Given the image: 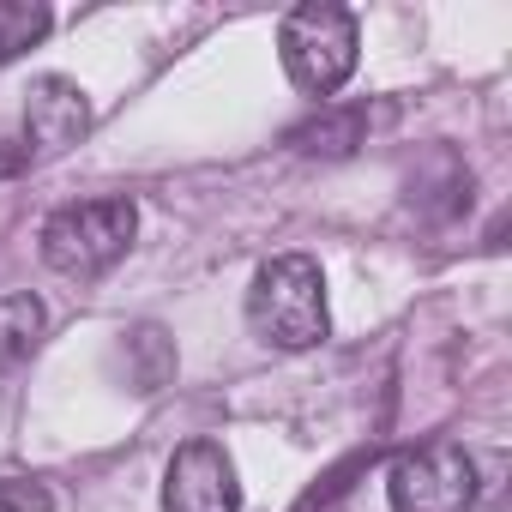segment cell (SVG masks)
Instances as JSON below:
<instances>
[{
	"instance_id": "cell-1",
	"label": "cell",
	"mask_w": 512,
	"mask_h": 512,
	"mask_svg": "<svg viewBox=\"0 0 512 512\" xmlns=\"http://www.w3.org/2000/svg\"><path fill=\"white\" fill-rule=\"evenodd\" d=\"M247 320L272 350H314L332 332L320 266L308 253H278V260H266L253 290H247Z\"/></svg>"
},
{
	"instance_id": "cell-2",
	"label": "cell",
	"mask_w": 512,
	"mask_h": 512,
	"mask_svg": "<svg viewBox=\"0 0 512 512\" xmlns=\"http://www.w3.org/2000/svg\"><path fill=\"white\" fill-rule=\"evenodd\" d=\"M133 235H139L133 199H79L43 223V260L61 278H103L109 266L127 260Z\"/></svg>"
},
{
	"instance_id": "cell-3",
	"label": "cell",
	"mask_w": 512,
	"mask_h": 512,
	"mask_svg": "<svg viewBox=\"0 0 512 512\" xmlns=\"http://www.w3.org/2000/svg\"><path fill=\"white\" fill-rule=\"evenodd\" d=\"M356 19L344 7H332V0H308V7H296L278 31V55H284V73L296 91L308 97H332L344 91V79L356 73Z\"/></svg>"
},
{
	"instance_id": "cell-4",
	"label": "cell",
	"mask_w": 512,
	"mask_h": 512,
	"mask_svg": "<svg viewBox=\"0 0 512 512\" xmlns=\"http://www.w3.org/2000/svg\"><path fill=\"white\" fill-rule=\"evenodd\" d=\"M392 512H470L476 506V458L458 440H422L386 470Z\"/></svg>"
},
{
	"instance_id": "cell-5",
	"label": "cell",
	"mask_w": 512,
	"mask_h": 512,
	"mask_svg": "<svg viewBox=\"0 0 512 512\" xmlns=\"http://www.w3.org/2000/svg\"><path fill=\"white\" fill-rule=\"evenodd\" d=\"M163 512H241L235 464L217 440H187L163 476Z\"/></svg>"
},
{
	"instance_id": "cell-6",
	"label": "cell",
	"mask_w": 512,
	"mask_h": 512,
	"mask_svg": "<svg viewBox=\"0 0 512 512\" xmlns=\"http://www.w3.org/2000/svg\"><path fill=\"white\" fill-rule=\"evenodd\" d=\"M85 133H91V97L61 73L31 79V91H25V151L31 157H61Z\"/></svg>"
},
{
	"instance_id": "cell-7",
	"label": "cell",
	"mask_w": 512,
	"mask_h": 512,
	"mask_svg": "<svg viewBox=\"0 0 512 512\" xmlns=\"http://www.w3.org/2000/svg\"><path fill=\"white\" fill-rule=\"evenodd\" d=\"M362 133H368V109L362 103H344V109H320L314 121H302L290 133V145L302 157H350L362 145Z\"/></svg>"
},
{
	"instance_id": "cell-8",
	"label": "cell",
	"mask_w": 512,
	"mask_h": 512,
	"mask_svg": "<svg viewBox=\"0 0 512 512\" xmlns=\"http://www.w3.org/2000/svg\"><path fill=\"white\" fill-rule=\"evenodd\" d=\"M43 326H49V314H43V302L31 290L0 296V374H13L19 362H31V350L43 344Z\"/></svg>"
},
{
	"instance_id": "cell-9",
	"label": "cell",
	"mask_w": 512,
	"mask_h": 512,
	"mask_svg": "<svg viewBox=\"0 0 512 512\" xmlns=\"http://www.w3.org/2000/svg\"><path fill=\"white\" fill-rule=\"evenodd\" d=\"M127 374L139 392H163L175 380V338L163 326H133L127 332Z\"/></svg>"
},
{
	"instance_id": "cell-10",
	"label": "cell",
	"mask_w": 512,
	"mask_h": 512,
	"mask_svg": "<svg viewBox=\"0 0 512 512\" xmlns=\"http://www.w3.org/2000/svg\"><path fill=\"white\" fill-rule=\"evenodd\" d=\"M49 37V7L43 0H0V67L19 61Z\"/></svg>"
},
{
	"instance_id": "cell-11",
	"label": "cell",
	"mask_w": 512,
	"mask_h": 512,
	"mask_svg": "<svg viewBox=\"0 0 512 512\" xmlns=\"http://www.w3.org/2000/svg\"><path fill=\"white\" fill-rule=\"evenodd\" d=\"M0 512H55V494L37 476H0Z\"/></svg>"
},
{
	"instance_id": "cell-12",
	"label": "cell",
	"mask_w": 512,
	"mask_h": 512,
	"mask_svg": "<svg viewBox=\"0 0 512 512\" xmlns=\"http://www.w3.org/2000/svg\"><path fill=\"white\" fill-rule=\"evenodd\" d=\"M25 163H31V151H25L19 139H7V133H0V181H13Z\"/></svg>"
}]
</instances>
